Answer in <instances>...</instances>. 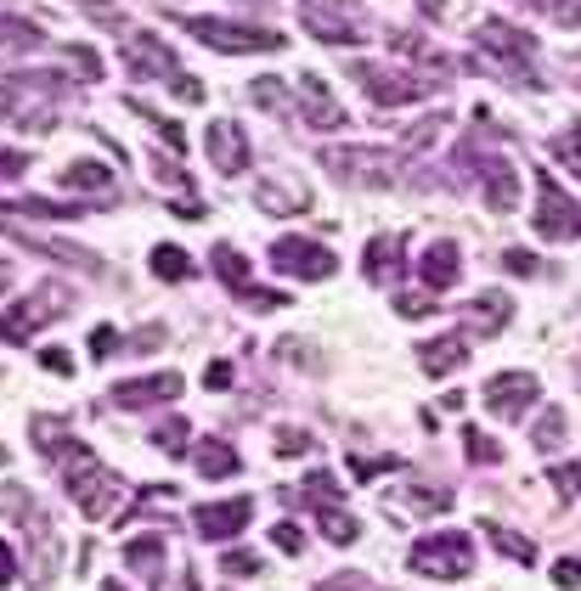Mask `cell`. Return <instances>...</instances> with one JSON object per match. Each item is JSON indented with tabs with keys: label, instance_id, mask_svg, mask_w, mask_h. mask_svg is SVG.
<instances>
[{
	"label": "cell",
	"instance_id": "cell-52",
	"mask_svg": "<svg viewBox=\"0 0 581 591\" xmlns=\"http://www.w3.org/2000/svg\"><path fill=\"white\" fill-rule=\"evenodd\" d=\"M0 462H7V445H0Z\"/></svg>",
	"mask_w": 581,
	"mask_h": 591
},
{
	"label": "cell",
	"instance_id": "cell-49",
	"mask_svg": "<svg viewBox=\"0 0 581 591\" xmlns=\"http://www.w3.org/2000/svg\"><path fill=\"white\" fill-rule=\"evenodd\" d=\"M418 7L430 12V18H441V12H446V0H418Z\"/></svg>",
	"mask_w": 581,
	"mask_h": 591
},
{
	"label": "cell",
	"instance_id": "cell-40",
	"mask_svg": "<svg viewBox=\"0 0 581 591\" xmlns=\"http://www.w3.org/2000/svg\"><path fill=\"white\" fill-rule=\"evenodd\" d=\"M68 57H73V68H86V79H96V73H102V57H96L91 46H68Z\"/></svg>",
	"mask_w": 581,
	"mask_h": 591
},
{
	"label": "cell",
	"instance_id": "cell-9",
	"mask_svg": "<svg viewBox=\"0 0 581 591\" xmlns=\"http://www.w3.org/2000/svg\"><path fill=\"white\" fill-rule=\"evenodd\" d=\"M125 68H130V79H175V73H181L175 51H170L152 28H141V34L125 39Z\"/></svg>",
	"mask_w": 581,
	"mask_h": 591
},
{
	"label": "cell",
	"instance_id": "cell-21",
	"mask_svg": "<svg viewBox=\"0 0 581 591\" xmlns=\"http://www.w3.org/2000/svg\"><path fill=\"white\" fill-rule=\"evenodd\" d=\"M62 186H68V192H107L113 175H107V164H91V158H80V164L62 170Z\"/></svg>",
	"mask_w": 581,
	"mask_h": 591
},
{
	"label": "cell",
	"instance_id": "cell-33",
	"mask_svg": "<svg viewBox=\"0 0 581 591\" xmlns=\"http://www.w3.org/2000/svg\"><path fill=\"white\" fill-rule=\"evenodd\" d=\"M548 479H554V490L570 501V496H581V462H559L554 473H548Z\"/></svg>",
	"mask_w": 581,
	"mask_h": 591
},
{
	"label": "cell",
	"instance_id": "cell-38",
	"mask_svg": "<svg viewBox=\"0 0 581 591\" xmlns=\"http://www.w3.org/2000/svg\"><path fill=\"white\" fill-rule=\"evenodd\" d=\"M396 310H401V315H435V299H430V293H401Z\"/></svg>",
	"mask_w": 581,
	"mask_h": 591
},
{
	"label": "cell",
	"instance_id": "cell-4",
	"mask_svg": "<svg viewBox=\"0 0 581 591\" xmlns=\"http://www.w3.org/2000/svg\"><path fill=\"white\" fill-rule=\"evenodd\" d=\"M480 51L502 68V73H509V79H520V85H525V79H531V62H536V39L525 34V28H514V23H502V18H491V23H480Z\"/></svg>",
	"mask_w": 581,
	"mask_h": 591
},
{
	"label": "cell",
	"instance_id": "cell-39",
	"mask_svg": "<svg viewBox=\"0 0 581 591\" xmlns=\"http://www.w3.org/2000/svg\"><path fill=\"white\" fill-rule=\"evenodd\" d=\"M113 349H119V333H113V327H96V333H91V355H96V361H107Z\"/></svg>",
	"mask_w": 581,
	"mask_h": 591
},
{
	"label": "cell",
	"instance_id": "cell-22",
	"mask_svg": "<svg viewBox=\"0 0 581 591\" xmlns=\"http://www.w3.org/2000/svg\"><path fill=\"white\" fill-rule=\"evenodd\" d=\"M198 473H204V479H220V473H238V451H231L226 440H204V445H198Z\"/></svg>",
	"mask_w": 581,
	"mask_h": 591
},
{
	"label": "cell",
	"instance_id": "cell-29",
	"mask_svg": "<svg viewBox=\"0 0 581 591\" xmlns=\"http://www.w3.org/2000/svg\"><path fill=\"white\" fill-rule=\"evenodd\" d=\"M186 433H192V428H186L181 417H170V422H159V428H152V445H159V451H170V456H181V451H186Z\"/></svg>",
	"mask_w": 581,
	"mask_h": 591
},
{
	"label": "cell",
	"instance_id": "cell-30",
	"mask_svg": "<svg viewBox=\"0 0 581 591\" xmlns=\"http://www.w3.org/2000/svg\"><path fill=\"white\" fill-rule=\"evenodd\" d=\"M401 501H407V507H418V512H441V507L452 501V490H435V485H412V490H401Z\"/></svg>",
	"mask_w": 581,
	"mask_h": 591
},
{
	"label": "cell",
	"instance_id": "cell-27",
	"mask_svg": "<svg viewBox=\"0 0 581 591\" xmlns=\"http://www.w3.org/2000/svg\"><path fill=\"white\" fill-rule=\"evenodd\" d=\"M215 276H220L226 288L243 293V288H249V259H243L238 248H215Z\"/></svg>",
	"mask_w": 581,
	"mask_h": 591
},
{
	"label": "cell",
	"instance_id": "cell-7",
	"mask_svg": "<svg viewBox=\"0 0 581 591\" xmlns=\"http://www.w3.org/2000/svg\"><path fill=\"white\" fill-rule=\"evenodd\" d=\"M62 310H68V288H46V293H34V299H23V304H12L7 315H0V338H7V344H23L34 327L57 322Z\"/></svg>",
	"mask_w": 581,
	"mask_h": 591
},
{
	"label": "cell",
	"instance_id": "cell-46",
	"mask_svg": "<svg viewBox=\"0 0 581 591\" xmlns=\"http://www.w3.org/2000/svg\"><path fill=\"white\" fill-rule=\"evenodd\" d=\"M271 541H277L283 552H299V546H305V535H299L294 524H277V530H271Z\"/></svg>",
	"mask_w": 581,
	"mask_h": 591
},
{
	"label": "cell",
	"instance_id": "cell-25",
	"mask_svg": "<svg viewBox=\"0 0 581 591\" xmlns=\"http://www.w3.org/2000/svg\"><path fill=\"white\" fill-rule=\"evenodd\" d=\"M152 270H159L164 282H186V276H192V259H186V248L159 243V248H152Z\"/></svg>",
	"mask_w": 581,
	"mask_h": 591
},
{
	"label": "cell",
	"instance_id": "cell-36",
	"mask_svg": "<svg viewBox=\"0 0 581 591\" xmlns=\"http://www.w3.org/2000/svg\"><path fill=\"white\" fill-rule=\"evenodd\" d=\"M220 569H226V575H260V558H254V552H226Z\"/></svg>",
	"mask_w": 581,
	"mask_h": 591
},
{
	"label": "cell",
	"instance_id": "cell-37",
	"mask_svg": "<svg viewBox=\"0 0 581 591\" xmlns=\"http://www.w3.org/2000/svg\"><path fill=\"white\" fill-rule=\"evenodd\" d=\"M554 586L576 591V586H581V558H559V564H554Z\"/></svg>",
	"mask_w": 581,
	"mask_h": 591
},
{
	"label": "cell",
	"instance_id": "cell-48",
	"mask_svg": "<svg viewBox=\"0 0 581 591\" xmlns=\"http://www.w3.org/2000/svg\"><path fill=\"white\" fill-rule=\"evenodd\" d=\"M12 575H18V558H12V546L0 541V586H12Z\"/></svg>",
	"mask_w": 581,
	"mask_h": 591
},
{
	"label": "cell",
	"instance_id": "cell-14",
	"mask_svg": "<svg viewBox=\"0 0 581 591\" xmlns=\"http://www.w3.org/2000/svg\"><path fill=\"white\" fill-rule=\"evenodd\" d=\"M299 102H305V113H311V125L317 130H344L351 118H344V107L328 96V85L317 73H299Z\"/></svg>",
	"mask_w": 581,
	"mask_h": 591
},
{
	"label": "cell",
	"instance_id": "cell-35",
	"mask_svg": "<svg viewBox=\"0 0 581 591\" xmlns=\"http://www.w3.org/2000/svg\"><path fill=\"white\" fill-rule=\"evenodd\" d=\"M29 170V152H18V147H0V181H18Z\"/></svg>",
	"mask_w": 581,
	"mask_h": 591
},
{
	"label": "cell",
	"instance_id": "cell-12",
	"mask_svg": "<svg viewBox=\"0 0 581 591\" xmlns=\"http://www.w3.org/2000/svg\"><path fill=\"white\" fill-rule=\"evenodd\" d=\"M536 378L531 372H497L491 383H486V406H491V417H520L525 406H536Z\"/></svg>",
	"mask_w": 581,
	"mask_h": 591
},
{
	"label": "cell",
	"instance_id": "cell-10",
	"mask_svg": "<svg viewBox=\"0 0 581 591\" xmlns=\"http://www.w3.org/2000/svg\"><path fill=\"white\" fill-rule=\"evenodd\" d=\"M305 23H311L317 39H328V46H356L362 39V23L356 12H344V0H299Z\"/></svg>",
	"mask_w": 581,
	"mask_h": 591
},
{
	"label": "cell",
	"instance_id": "cell-5",
	"mask_svg": "<svg viewBox=\"0 0 581 591\" xmlns=\"http://www.w3.org/2000/svg\"><path fill=\"white\" fill-rule=\"evenodd\" d=\"M181 28H192V39H204L209 51H283L288 39L271 28H249V23H220V18H181Z\"/></svg>",
	"mask_w": 581,
	"mask_h": 591
},
{
	"label": "cell",
	"instance_id": "cell-32",
	"mask_svg": "<svg viewBox=\"0 0 581 591\" xmlns=\"http://www.w3.org/2000/svg\"><path fill=\"white\" fill-rule=\"evenodd\" d=\"M463 445H469V462H502V445L486 440L480 428H463Z\"/></svg>",
	"mask_w": 581,
	"mask_h": 591
},
{
	"label": "cell",
	"instance_id": "cell-31",
	"mask_svg": "<svg viewBox=\"0 0 581 591\" xmlns=\"http://www.w3.org/2000/svg\"><path fill=\"white\" fill-rule=\"evenodd\" d=\"M322 535H328L333 546H344V541H356V519H344L339 507H322Z\"/></svg>",
	"mask_w": 581,
	"mask_h": 591
},
{
	"label": "cell",
	"instance_id": "cell-26",
	"mask_svg": "<svg viewBox=\"0 0 581 591\" xmlns=\"http://www.w3.org/2000/svg\"><path fill=\"white\" fill-rule=\"evenodd\" d=\"M41 28L23 23V18H0V51H29V46H41Z\"/></svg>",
	"mask_w": 581,
	"mask_h": 591
},
{
	"label": "cell",
	"instance_id": "cell-6",
	"mask_svg": "<svg viewBox=\"0 0 581 591\" xmlns=\"http://www.w3.org/2000/svg\"><path fill=\"white\" fill-rule=\"evenodd\" d=\"M322 164L339 175V181H356V186H390L396 181V164L373 147H328Z\"/></svg>",
	"mask_w": 581,
	"mask_h": 591
},
{
	"label": "cell",
	"instance_id": "cell-19",
	"mask_svg": "<svg viewBox=\"0 0 581 591\" xmlns=\"http://www.w3.org/2000/svg\"><path fill=\"white\" fill-rule=\"evenodd\" d=\"M457 276H463V259H457L452 243H435L430 254H423V282H430V288H452Z\"/></svg>",
	"mask_w": 581,
	"mask_h": 591
},
{
	"label": "cell",
	"instance_id": "cell-13",
	"mask_svg": "<svg viewBox=\"0 0 581 591\" xmlns=\"http://www.w3.org/2000/svg\"><path fill=\"white\" fill-rule=\"evenodd\" d=\"M181 394V372H152V378H125L113 389V406L125 412H141V406H159V401H175Z\"/></svg>",
	"mask_w": 581,
	"mask_h": 591
},
{
	"label": "cell",
	"instance_id": "cell-23",
	"mask_svg": "<svg viewBox=\"0 0 581 591\" xmlns=\"http://www.w3.org/2000/svg\"><path fill=\"white\" fill-rule=\"evenodd\" d=\"M486 535H491V546L502 552V558H514V564H536V541H525V535H514V530H502V524H486Z\"/></svg>",
	"mask_w": 581,
	"mask_h": 591
},
{
	"label": "cell",
	"instance_id": "cell-42",
	"mask_svg": "<svg viewBox=\"0 0 581 591\" xmlns=\"http://www.w3.org/2000/svg\"><path fill=\"white\" fill-rule=\"evenodd\" d=\"M502 265H509L514 276H536V259L525 248H502Z\"/></svg>",
	"mask_w": 581,
	"mask_h": 591
},
{
	"label": "cell",
	"instance_id": "cell-44",
	"mask_svg": "<svg viewBox=\"0 0 581 591\" xmlns=\"http://www.w3.org/2000/svg\"><path fill=\"white\" fill-rule=\"evenodd\" d=\"M159 344H164V327H141V333L130 338V349H136V355H152Z\"/></svg>",
	"mask_w": 581,
	"mask_h": 591
},
{
	"label": "cell",
	"instance_id": "cell-15",
	"mask_svg": "<svg viewBox=\"0 0 581 591\" xmlns=\"http://www.w3.org/2000/svg\"><path fill=\"white\" fill-rule=\"evenodd\" d=\"M209 158H215L226 175L249 170V141H243V130L231 125V118H215V125H209Z\"/></svg>",
	"mask_w": 581,
	"mask_h": 591
},
{
	"label": "cell",
	"instance_id": "cell-50",
	"mask_svg": "<svg viewBox=\"0 0 581 591\" xmlns=\"http://www.w3.org/2000/svg\"><path fill=\"white\" fill-rule=\"evenodd\" d=\"M525 7H542V12H554V0H525Z\"/></svg>",
	"mask_w": 581,
	"mask_h": 591
},
{
	"label": "cell",
	"instance_id": "cell-8",
	"mask_svg": "<svg viewBox=\"0 0 581 591\" xmlns=\"http://www.w3.org/2000/svg\"><path fill=\"white\" fill-rule=\"evenodd\" d=\"M271 265L288 270V276H305V282H328L339 270V259L322 243H311V236H283V243L271 248Z\"/></svg>",
	"mask_w": 581,
	"mask_h": 591
},
{
	"label": "cell",
	"instance_id": "cell-16",
	"mask_svg": "<svg viewBox=\"0 0 581 591\" xmlns=\"http://www.w3.org/2000/svg\"><path fill=\"white\" fill-rule=\"evenodd\" d=\"M418 361H423V372H430V378H446V372H457L463 361H469V338H463V333H452V338H423L418 344Z\"/></svg>",
	"mask_w": 581,
	"mask_h": 591
},
{
	"label": "cell",
	"instance_id": "cell-45",
	"mask_svg": "<svg viewBox=\"0 0 581 591\" xmlns=\"http://www.w3.org/2000/svg\"><path fill=\"white\" fill-rule=\"evenodd\" d=\"M559 158H565V164L581 175V125H576V136H570V141H559Z\"/></svg>",
	"mask_w": 581,
	"mask_h": 591
},
{
	"label": "cell",
	"instance_id": "cell-11",
	"mask_svg": "<svg viewBox=\"0 0 581 591\" xmlns=\"http://www.w3.org/2000/svg\"><path fill=\"white\" fill-rule=\"evenodd\" d=\"M249 519H254V501H249V496L209 501V507L192 512V524H198V535H204V541H231V535H238Z\"/></svg>",
	"mask_w": 581,
	"mask_h": 591
},
{
	"label": "cell",
	"instance_id": "cell-47",
	"mask_svg": "<svg viewBox=\"0 0 581 591\" xmlns=\"http://www.w3.org/2000/svg\"><path fill=\"white\" fill-rule=\"evenodd\" d=\"M41 367H46V372H73V355H68V349H46Z\"/></svg>",
	"mask_w": 581,
	"mask_h": 591
},
{
	"label": "cell",
	"instance_id": "cell-1",
	"mask_svg": "<svg viewBox=\"0 0 581 591\" xmlns=\"http://www.w3.org/2000/svg\"><path fill=\"white\" fill-rule=\"evenodd\" d=\"M351 79L378 102V107H396V102H418V96H435L446 79L441 73H396V68H378V62H356L351 68Z\"/></svg>",
	"mask_w": 581,
	"mask_h": 591
},
{
	"label": "cell",
	"instance_id": "cell-51",
	"mask_svg": "<svg viewBox=\"0 0 581 591\" xmlns=\"http://www.w3.org/2000/svg\"><path fill=\"white\" fill-rule=\"evenodd\" d=\"M12 282V265H0V288H7Z\"/></svg>",
	"mask_w": 581,
	"mask_h": 591
},
{
	"label": "cell",
	"instance_id": "cell-2",
	"mask_svg": "<svg viewBox=\"0 0 581 591\" xmlns=\"http://www.w3.org/2000/svg\"><path fill=\"white\" fill-rule=\"evenodd\" d=\"M418 575H430V580H463L475 569V546L463 530H435V535H423L412 546V558H407Z\"/></svg>",
	"mask_w": 581,
	"mask_h": 591
},
{
	"label": "cell",
	"instance_id": "cell-17",
	"mask_svg": "<svg viewBox=\"0 0 581 591\" xmlns=\"http://www.w3.org/2000/svg\"><path fill=\"white\" fill-rule=\"evenodd\" d=\"M509 315H514V299L509 293H480L463 304V322H469V333H502L509 327Z\"/></svg>",
	"mask_w": 581,
	"mask_h": 591
},
{
	"label": "cell",
	"instance_id": "cell-41",
	"mask_svg": "<svg viewBox=\"0 0 581 591\" xmlns=\"http://www.w3.org/2000/svg\"><path fill=\"white\" fill-rule=\"evenodd\" d=\"M317 591H367V580H362L356 569H344V575H333V580H322Z\"/></svg>",
	"mask_w": 581,
	"mask_h": 591
},
{
	"label": "cell",
	"instance_id": "cell-34",
	"mask_svg": "<svg viewBox=\"0 0 581 591\" xmlns=\"http://www.w3.org/2000/svg\"><path fill=\"white\" fill-rule=\"evenodd\" d=\"M311 451V433H299V428H277V456H305Z\"/></svg>",
	"mask_w": 581,
	"mask_h": 591
},
{
	"label": "cell",
	"instance_id": "cell-3",
	"mask_svg": "<svg viewBox=\"0 0 581 591\" xmlns=\"http://www.w3.org/2000/svg\"><path fill=\"white\" fill-rule=\"evenodd\" d=\"M536 236H548V243H570V236H581V204L548 170H536Z\"/></svg>",
	"mask_w": 581,
	"mask_h": 591
},
{
	"label": "cell",
	"instance_id": "cell-43",
	"mask_svg": "<svg viewBox=\"0 0 581 591\" xmlns=\"http://www.w3.org/2000/svg\"><path fill=\"white\" fill-rule=\"evenodd\" d=\"M204 383H209L215 394H220V389H231V361H209V367H204Z\"/></svg>",
	"mask_w": 581,
	"mask_h": 591
},
{
	"label": "cell",
	"instance_id": "cell-28",
	"mask_svg": "<svg viewBox=\"0 0 581 591\" xmlns=\"http://www.w3.org/2000/svg\"><path fill=\"white\" fill-rule=\"evenodd\" d=\"M570 440V433H565V412H542V422L531 428V445L536 451H559Z\"/></svg>",
	"mask_w": 581,
	"mask_h": 591
},
{
	"label": "cell",
	"instance_id": "cell-18",
	"mask_svg": "<svg viewBox=\"0 0 581 591\" xmlns=\"http://www.w3.org/2000/svg\"><path fill=\"white\" fill-rule=\"evenodd\" d=\"M254 197H260L265 215H299V209H311V192H305V186H288V181H260Z\"/></svg>",
	"mask_w": 581,
	"mask_h": 591
},
{
	"label": "cell",
	"instance_id": "cell-24",
	"mask_svg": "<svg viewBox=\"0 0 581 591\" xmlns=\"http://www.w3.org/2000/svg\"><path fill=\"white\" fill-rule=\"evenodd\" d=\"M125 564L141 569V575H152V569L164 564V535H141V541H130V546H125Z\"/></svg>",
	"mask_w": 581,
	"mask_h": 591
},
{
	"label": "cell",
	"instance_id": "cell-20",
	"mask_svg": "<svg viewBox=\"0 0 581 591\" xmlns=\"http://www.w3.org/2000/svg\"><path fill=\"white\" fill-rule=\"evenodd\" d=\"M401 236H373L367 243V259H362V270L373 276V282H390V270H396V259H401Z\"/></svg>",
	"mask_w": 581,
	"mask_h": 591
}]
</instances>
